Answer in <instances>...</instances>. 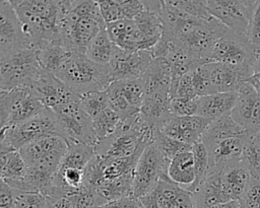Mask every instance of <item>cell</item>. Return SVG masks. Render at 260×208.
Listing matches in <instances>:
<instances>
[{
	"label": "cell",
	"mask_w": 260,
	"mask_h": 208,
	"mask_svg": "<svg viewBox=\"0 0 260 208\" xmlns=\"http://www.w3.org/2000/svg\"><path fill=\"white\" fill-rule=\"evenodd\" d=\"M61 17L59 40L73 52L85 54L91 40L107 24L101 14L98 1H59Z\"/></svg>",
	"instance_id": "obj_1"
},
{
	"label": "cell",
	"mask_w": 260,
	"mask_h": 208,
	"mask_svg": "<svg viewBox=\"0 0 260 208\" xmlns=\"http://www.w3.org/2000/svg\"><path fill=\"white\" fill-rule=\"evenodd\" d=\"M25 34L38 50L41 46L59 40L61 10L59 1L10 0Z\"/></svg>",
	"instance_id": "obj_2"
},
{
	"label": "cell",
	"mask_w": 260,
	"mask_h": 208,
	"mask_svg": "<svg viewBox=\"0 0 260 208\" xmlns=\"http://www.w3.org/2000/svg\"><path fill=\"white\" fill-rule=\"evenodd\" d=\"M56 76L77 94L104 91L113 82L109 65L89 60L85 54L74 52Z\"/></svg>",
	"instance_id": "obj_3"
},
{
	"label": "cell",
	"mask_w": 260,
	"mask_h": 208,
	"mask_svg": "<svg viewBox=\"0 0 260 208\" xmlns=\"http://www.w3.org/2000/svg\"><path fill=\"white\" fill-rule=\"evenodd\" d=\"M48 136H60V129L53 111L44 109L32 119L10 128L1 129L0 152L20 150L25 145Z\"/></svg>",
	"instance_id": "obj_4"
},
{
	"label": "cell",
	"mask_w": 260,
	"mask_h": 208,
	"mask_svg": "<svg viewBox=\"0 0 260 208\" xmlns=\"http://www.w3.org/2000/svg\"><path fill=\"white\" fill-rule=\"evenodd\" d=\"M41 73L38 50L25 48L0 58V90L30 87Z\"/></svg>",
	"instance_id": "obj_5"
},
{
	"label": "cell",
	"mask_w": 260,
	"mask_h": 208,
	"mask_svg": "<svg viewBox=\"0 0 260 208\" xmlns=\"http://www.w3.org/2000/svg\"><path fill=\"white\" fill-rule=\"evenodd\" d=\"M255 59L256 51L249 43L248 36L228 29L214 43L208 61L239 68L250 77L253 74Z\"/></svg>",
	"instance_id": "obj_6"
},
{
	"label": "cell",
	"mask_w": 260,
	"mask_h": 208,
	"mask_svg": "<svg viewBox=\"0 0 260 208\" xmlns=\"http://www.w3.org/2000/svg\"><path fill=\"white\" fill-rule=\"evenodd\" d=\"M45 107L29 87L0 90L1 129L20 125L40 114Z\"/></svg>",
	"instance_id": "obj_7"
},
{
	"label": "cell",
	"mask_w": 260,
	"mask_h": 208,
	"mask_svg": "<svg viewBox=\"0 0 260 208\" xmlns=\"http://www.w3.org/2000/svg\"><path fill=\"white\" fill-rule=\"evenodd\" d=\"M170 161L153 142L149 143L142 151L134 170L132 196L139 200L151 192L161 179L168 177Z\"/></svg>",
	"instance_id": "obj_8"
},
{
	"label": "cell",
	"mask_w": 260,
	"mask_h": 208,
	"mask_svg": "<svg viewBox=\"0 0 260 208\" xmlns=\"http://www.w3.org/2000/svg\"><path fill=\"white\" fill-rule=\"evenodd\" d=\"M60 134L67 143H83L94 146L96 139L92 130V121L82 109L79 98L53 111Z\"/></svg>",
	"instance_id": "obj_9"
},
{
	"label": "cell",
	"mask_w": 260,
	"mask_h": 208,
	"mask_svg": "<svg viewBox=\"0 0 260 208\" xmlns=\"http://www.w3.org/2000/svg\"><path fill=\"white\" fill-rule=\"evenodd\" d=\"M257 1L207 0L210 14L230 30L248 36L249 25Z\"/></svg>",
	"instance_id": "obj_10"
},
{
	"label": "cell",
	"mask_w": 260,
	"mask_h": 208,
	"mask_svg": "<svg viewBox=\"0 0 260 208\" xmlns=\"http://www.w3.org/2000/svg\"><path fill=\"white\" fill-rule=\"evenodd\" d=\"M36 49L25 34L23 25L10 0L0 1V58L17 50Z\"/></svg>",
	"instance_id": "obj_11"
},
{
	"label": "cell",
	"mask_w": 260,
	"mask_h": 208,
	"mask_svg": "<svg viewBox=\"0 0 260 208\" xmlns=\"http://www.w3.org/2000/svg\"><path fill=\"white\" fill-rule=\"evenodd\" d=\"M153 59L152 50L125 51L117 48L109 64L112 81L141 78Z\"/></svg>",
	"instance_id": "obj_12"
},
{
	"label": "cell",
	"mask_w": 260,
	"mask_h": 208,
	"mask_svg": "<svg viewBox=\"0 0 260 208\" xmlns=\"http://www.w3.org/2000/svg\"><path fill=\"white\" fill-rule=\"evenodd\" d=\"M29 88L43 106L51 111H55L61 106L79 98V94L74 92L55 74L43 71H41Z\"/></svg>",
	"instance_id": "obj_13"
},
{
	"label": "cell",
	"mask_w": 260,
	"mask_h": 208,
	"mask_svg": "<svg viewBox=\"0 0 260 208\" xmlns=\"http://www.w3.org/2000/svg\"><path fill=\"white\" fill-rule=\"evenodd\" d=\"M139 201L143 208H195L192 193L172 182L169 177L161 179Z\"/></svg>",
	"instance_id": "obj_14"
},
{
	"label": "cell",
	"mask_w": 260,
	"mask_h": 208,
	"mask_svg": "<svg viewBox=\"0 0 260 208\" xmlns=\"http://www.w3.org/2000/svg\"><path fill=\"white\" fill-rule=\"evenodd\" d=\"M237 92L231 117L250 136H254L260 132V94L247 81Z\"/></svg>",
	"instance_id": "obj_15"
},
{
	"label": "cell",
	"mask_w": 260,
	"mask_h": 208,
	"mask_svg": "<svg viewBox=\"0 0 260 208\" xmlns=\"http://www.w3.org/2000/svg\"><path fill=\"white\" fill-rule=\"evenodd\" d=\"M211 122V120L197 115L177 117L171 114L158 130L177 141L193 146L201 141Z\"/></svg>",
	"instance_id": "obj_16"
},
{
	"label": "cell",
	"mask_w": 260,
	"mask_h": 208,
	"mask_svg": "<svg viewBox=\"0 0 260 208\" xmlns=\"http://www.w3.org/2000/svg\"><path fill=\"white\" fill-rule=\"evenodd\" d=\"M250 135L232 136L204 144L209 155L210 171L220 170L226 164L241 158Z\"/></svg>",
	"instance_id": "obj_17"
},
{
	"label": "cell",
	"mask_w": 260,
	"mask_h": 208,
	"mask_svg": "<svg viewBox=\"0 0 260 208\" xmlns=\"http://www.w3.org/2000/svg\"><path fill=\"white\" fill-rule=\"evenodd\" d=\"M107 31L113 43L125 51L152 50L150 44L139 31L134 19H122L107 24Z\"/></svg>",
	"instance_id": "obj_18"
},
{
	"label": "cell",
	"mask_w": 260,
	"mask_h": 208,
	"mask_svg": "<svg viewBox=\"0 0 260 208\" xmlns=\"http://www.w3.org/2000/svg\"><path fill=\"white\" fill-rule=\"evenodd\" d=\"M195 208H205L232 201L221 181V169L208 174L201 185L192 193Z\"/></svg>",
	"instance_id": "obj_19"
},
{
	"label": "cell",
	"mask_w": 260,
	"mask_h": 208,
	"mask_svg": "<svg viewBox=\"0 0 260 208\" xmlns=\"http://www.w3.org/2000/svg\"><path fill=\"white\" fill-rule=\"evenodd\" d=\"M214 92H237L249 77L244 71L219 62L207 63Z\"/></svg>",
	"instance_id": "obj_20"
},
{
	"label": "cell",
	"mask_w": 260,
	"mask_h": 208,
	"mask_svg": "<svg viewBox=\"0 0 260 208\" xmlns=\"http://www.w3.org/2000/svg\"><path fill=\"white\" fill-rule=\"evenodd\" d=\"M221 181L229 198L232 201H239L251 182V175L240 158L221 169Z\"/></svg>",
	"instance_id": "obj_21"
},
{
	"label": "cell",
	"mask_w": 260,
	"mask_h": 208,
	"mask_svg": "<svg viewBox=\"0 0 260 208\" xmlns=\"http://www.w3.org/2000/svg\"><path fill=\"white\" fill-rule=\"evenodd\" d=\"M238 97V92H216L197 98V116L214 121L231 114Z\"/></svg>",
	"instance_id": "obj_22"
},
{
	"label": "cell",
	"mask_w": 260,
	"mask_h": 208,
	"mask_svg": "<svg viewBox=\"0 0 260 208\" xmlns=\"http://www.w3.org/2000/svg\"><path fill=\"white\" fill-rule=\"evenodd\" d=\"M98 3L106 24L122 19H134L146 9L145 1L100 0Z\"/></svg>",
	"instance_id": "obj_23"
},
{
	"label": "cell",
	"mask_w": 260,
	"mask_h": 208,
	"mask_svg": "<svg viewBox=\"0 0 260 208\" xmlns=\"http://www.w3.org/2000/svg\"><path fill=\"white\" fill-rule=\"evenodd\" d=\"M73 53V51L65 47L60 41L50 42L41 46L38 49V60L41 71L56 75Z\"/></svg>",
	"instance_id": "obj_24"
},
{
	"label": "cell",
	"mask_w": 260,
	"mask_h": 208,
	"mask_svg": "<svg viewBox=\"0 0 260 208\" xmlns=\"http://www.w3.org/2000/svg\"><path fill=\"white\" fill-rule=\"evenodd\" d=\"M168 177L172 182L189 191L195 181L192 148L180 152L171 159L168 168Z\"/></svg>",
	"instance_id": "obj_25"
},
{
	"label": "cell",
	"mask_w": 260,
	"mask_h": 208,
	"mask_svg": "<svg viewBox=\"0 0 260 208\" xmlns=\"http://www.w3.org/2000/svg\"><path fill=\"white\" fill-rule=\"evenodd\" d=\"M65 147H68V143L62 137L48 136L25 145L19 150V152L26 165L30 166L53 151Z\"/></svg>",
	"instance_id": "obj_26"
},
{
	"label": "cell",
	"mask_w": 260,
	"mask_h": 208,
	"mask_svg": "<svg viewBox=\"0 0 260 208\" xmlns=\"http://www.w3.org/2000/svg\"><path fill=\"white\" fill-rule=\"evenodd\" d=\"M144 83L145 94L157 90H170L172 74L168 63L161 58H154L145 74L141 77Z\"/></svg>",
	"instance_id": "obj_27"
},
{
	"label": "cell",
	"mask_w": 260,
	"mask_h": 208,
	"mask_svg": "<svg viewBox=\"0 0 260 208\" xmlns=\"http://www.w3.org/2000/svg\"><path fill=\"white\" fill-rule=\"evenodd\" d=\"M1 181L10 185L23 179L27 165L18 150L0 152Z\"/></svg>",
	"instance_id": "obj_28"
},
{
	"label": "cell",
	"mask_w": 260,
	"mask_h": 208,
	"mask_svg": "<svg viewBox=\"0 0 260 208\" xmlns=\"http://www.w3.org/2000/svg\"><path fill=\"white\" fill-rule=\"evenodd\" d=\"M117 48L118 47L111 40L106 27L91 40L86 48L85 56L98 64L109 65Z\"/></svg>",
	"instance_id": "obj_29"
},
{
	"label": "cell",
	"mask_w": 260,
	"mask_h": 208,
	"mask_svg": "<svg viewBox=\"0 0 260 208\" xmlns=\"http://www.w3.org/2000/svg\"><path fill=\"white\" fill-rule=\"evenodd\" d=\"M95 156L94 146L83 143H68V148L62 158L59 169L78 168L85 169Z\"/></svg>",
	"instance_id": "obj_30"
},
{
	"label": "cell",
	"mask_w": 260,
	"mask_h": 208,
	"mask_svg": "<svg viewBox=\"0 0 260 208\" xmlns=\"http://www.w3.org/2000/svg\"><path fill=\"white\" fill-rule=\"evenodd\" d=\"M243 135L249 134L233 120L231 114H228L211 122V124L205 131L201 141L204 144H207L218 139Z\"/></svg>",
	"instance_id": "obj_31"
},
{
	"label": "cell",
	"mask_w": 260,
	"mask_h": 208,
	"mask_svg": "<svg viewBox=\"0 0 260 208\" xmlns=\"http://www.w3.org/2000/svg\"><path fill=\"white\" fill-rule=\"evenodd\" d=\"M134 21L141 34L153 49L160 40L164 30V23L158 13L146 8L134 18Z\"/></svg>",
	"instance_id": "obj_32"
},
{
	"label": "cell",
	"mask_w": 260,
	"mask_h": 208,
	"mask_svg": "<svg viewBox=\"0 0 260 208\" xmlns=\"http://www.w3.org/2000/svg\"><path fill=\"white\" fill-rule=\"evenodd\" d=\"M91 121L92 130L98 143L106 140L111 135H113L122 120L119 115L109 107Z\"/></svg>",
	"instance_id": "obj_33"
},
{
	"label": "cell",
	"mask_w": 260,
	"mask_h": 208,
	"mask_svg": "<svg viewBox=\"0 0 260 208\" xmlns=\"http://www.w3.org/2000/svg\"><path fill=\"white\" fill-rule=\"evenodd\" d=\"M112 83L118 89V91L122 94V96L133 108L140 110L145 97V88H144V83L142 78L120 80V81H114Z\"/></svg>",
	"instance_id": "obj_34"
},
{
	"label": "cell",
	"mask_w": 260,
	"mask_h": 208,
	"mask_svg": "<svg viewBox=\"0 0 260 208\" xmlns=\"http://www.w3.org/2000/svg\"><path fill=\"white\" fill-rule=\"evenodd\" d=\"M192 153L194 157L195 181L192 187L189 189L190 193H193L201 185V183L206 179L210 170L208 151L202 141L192 146Z\"/></svg>",
	"instance_id": "obj_35"
},
{
	"label": "cell",
	"mask_w": 260,
	"mask_h": 208,
	"mask_svg": "<svg viewBox=\"0 0 260 208\" xmlns=\"http://www.w3.org/2000/svg\"><path fill=\"white\" fill-rule=\"evenodd\" d=\"M79 102L84 112L90 117L91 120L110 107L109 97L106 90L91 91L80 94Z\"/></svg>",
	"instance_id": "obj_36"
},
{
	"label": "cell",
	"mask_w": 260,
	"mask_h": 208,
	"mask_svg": "<svg viewBox=\"0 0 260 208\" xmlns=\"http://www.w3.org/2000/svg\"><path fill=\"white\" fill-rule=\"evenodd\" d=\"M152 142L157 147V149L164 154V156L169 160H171L174 156H176L180 152H183L185 150H189L192 148V146L190 145H187L185 143H182L180 141H177L169 137L158 129L153 130Z\"/></svg>",
	"instance_id": "obj_37"
},
{
	"label": "cell",
	"mask_w": 260,
	"mask_h": 208,
	"mask_svg": "<svg viewBox=\"0 0 260 208\" xmlns=\"http://www.w3.org/2000/svg\"><path fill=\"white\" fill-rule=\"evenodd\" d=\"M241 160L250 171L251 179L260 180V144L253 136L247 141L241 155Z\"/></svg>",
	"instance_id": "obj_38"
},
{
	"label": "cell",
	"mask_w": 260,
	"mask_h": 208,
	"mask_svg": "<svg viewBox=\"0 0 260 208\" xmlns=\"http://www.w3.org/2000/svg\"><path fill=\"white\" fill-rule=\"evenodd\" d=\"M109 97V106L110 108L115 111L121 120H125L137 113L140 112V110H137L133 108L118 91V89L113 85V83L110 84V86L106 89Z\"/></svg>",
	"instance_id": "obj_39"
},
{
	"label": "cell",
	"mask_w": 260,
	"mask_h": 208,
	"mask_svg": "<svg viewBox=\"0 0 260 208\" xmlns=\"http://www.w3.org/2000/svg\"><path fill=\"white\" fill-rule=\"evenodd\" d=\"M65 195L71 201L73 208H96L95 194L85 185L78 189H66Z\"/></svg>",
	"instance_id": "obj_40"
},
{
	"label": "cell",
	"mask_w": 260,
	"mask_h": 208,
	"mask_svg": "<svg viewBox=\"0 0 260 208\" xmlns=\"http://www.w3.org/2000/svg\"><path fill=\"white\" fill-rule=\"evenodd\" d=\"M191 75H192L193 85L198 97L215 93L211 83L210 72H209L207 63L195 68L191 72Z\"/></svg>",
	"instance_id": "obj_41"
},
{
	"label": "cell",
	"mask_w": 260,
	"mask_h": 208,
	"mask_svg": "<svg viewBox=\"0 0 260 208\" xmlns=\"http://www.w3.org/2000/svg\"><path fill=\"white\" fill-rule=\"evenodd\" d=\"M171 3L181 9L182 11H184L185 13L202 19V20H212L214 19V17L210 14L207 6H206V1H174L172 0Z\"/></svg>",
	"instance_id": "obj_42"
},
{
	"label": "cell",
	"mask_w": 260,
	"mask_h": 208,
	"mask_svg": "<svg viewBox=\"0 0 260 208\" xmlns=\"http://www.w3.org/2000/svg\"><path fill=\"white\" fill-rule=\"evenodd\" d=\"M15 191L13 208H45L47 197L40 192Z\"/></svg>",
	"instance_id": "obj_43"
},
{
	"label": "cell",
	"mask_w": 260,
	"mask_h": 208,
	"mask_svg": "<svg viewBox=\"0 0 260 208\" xmlns=\"http://www.w3.org/2000/svg\"><path fill=\"white\" fill-rule=\"evenodd\" d=\"M191 72L185 74L177 82L171 84V89H170L171 98H174V97L187 98V99L198 98L193 85Z\"/></svg>",
	"instance_id": "obj_44"
},
{
	"label": "cell",
	"mask_w": 260,
	"mask_h": 208,
	"mask_svg": "<svg viewBox=\"0 0 260 208\" xmlns=\"http://www.w3.org/2000/svg\"><path fill=\"white\" fill-rule=\"evenodd\" d=\"M170 113L177 117L195 116L197 114V98L187 99L174 97L171 98Z\"/></svg>",
	"instance_id": "obj_45"
},
{
	"label": "cell",
	"mask_w": 260,
	"mask_h": 208,
	"mask_svg": "<svg viewBox=\"0 0 260 208\" xmlns=\"http://www.w3.org/2000/svg\"><path fill=\"white\" fill-rule=\"evenodd\" d=\"M240 208H260V180L251 179V182L239 200Z\"/></svg>",
	"instance_id": "obj_46"
},
{
	"label": "cell",
	"mask_w": 260,
	"mask_h": 208,
	"mask_svg": "<svg viewBox=\"0 0 260 208\" xmlns=\"http://www.w3.org/2000/svg\"><path fill=\"white\" fill-rule=\"evenodd\" d=\"M248 40L252 48L257 53L260 50V1H257L251 17L248 30Z\"/></svg>",
	"instance_id": "obj_47"
},
{
	"label": "cell",
	"mask_w": 260,
	"mask_h": 208,
	"mask_svg": "<svg viewBox=\"0 0 260 208\" xmlns=\"http://www.w3.org/2000/svg\"><path fill=\"white\" fill-rule=\"evenodd\" d=\"M45 208H73L71 201L65 195V188L54 186L52 192L47 197Z\"/></svg>",
	"instance_id": "obj_48"
},
{
	"label": "cell",
	"mask_w": 260,
	"mask_h": 208,
	"mask_svg": "<svg viewBox=\"0 0 260 208\" xmlns=\"http://www.w3.org/2000/svg\"><path fill=\"white\" fill-rule=\"evenodd\" d=\"M96 208H143L140 201L134 197H126L105 203Z\"/></svg>",
	"instance_id": "obj_49"
},
{
	"label": "cell",
	"mask_w": 260,
	"mask_h": 208,
	"mask_svg": "<svg viewBox=\"0 0 260 208\" xmlns=\"http://www.w3.org/2000/svg\"><path fill=\"white\" fill-rule=\"evenodd\" d=\"M15 191L5 182L1 181L0 186V208H13L14 207Z\"/></svg>",
	"instance_id": "obj_50"
},
{
	"label": "cell",
	"mask_w": 260,
	"mask_h": 208,
	"mask_svg": "<svg viewBox=\"0 0 260 208\" xmlns=\"http://www.w3.org/2000/svg\"><path fill=\"white\" fill-rule=\"evenodd\" d=\"M246 81L260 94V72L253 73Z\"/></svg>",
	"instance_id": "obj_51"
},
{
	"label": "cell",
	"mask_w": 260,
	"mask_h": 208,
	"mask_svg": "<svg viewBox=\"0 0 260 208\" xmlns=\"http://www.w3.org/2000/svg\"><path fill=\"white\" fill-rule=\"evenodd\" d=\"M205 208H240V203L239 201H230L226 203L214 205L211 207H205Z\"/></svg>",
	"instance_id": "obj_52"
},
{
	"label": "cell",
	"mask_w": 260,
	"mask_h": 208,
	"mask_svg": "<svg viewBox=\"0 0 260 208\" xmlns=\"http://www.w3.org/2000/svg\"><path fill=\"white\" fill-rule=\"evenodd\" d=\"M255 72H260V50L256 53V59H255V63H254L253 73H255Z\"/></svg>",
	"instance_id": "obj_53"
},
{
	"label": "cell",
	"mask_w": 260,
	"mask_h": 208,
	"mask_svg": "<svg viewBox=\"0 0 260 208\" xmlns=\"http://www.w3.org/2000/svg\"><path fill=\"white\" fill-rule=\"evenodd\" d=\"M253 137H254V138H255V140L260 144V132H259V133H257L256 135H254Z\"/></svg>",
	"instance_id": "obj_54"
}]
</instances>
